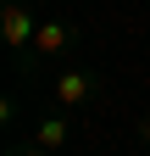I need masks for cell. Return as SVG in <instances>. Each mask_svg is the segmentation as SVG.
I'll return each instance as SVG.
<instances>
[{
  "label": "cell",
  "mask_w": 150,
  "mask_h": 156,
  "mask_svg": "<svg viewBox=\"0 0 150 156\" xmlns=\"http://www.w3.org/2000/svg\"><path fill=\"white\" fill-rule=\"evenodd\" d=\"M33 34H39L33 11L22 6V0H6V6H0V39H6V50L17 56V67L28 62V50H33Z\"/></svg>",
  "instance_id": "6da1fadb"
},
{
  "label": "cell",
  "mask_w": 150,
  "mask_h": 156,
  "mask_svg": "<svg viewBox=\"0 0 150 156\" xmlns=\"http://www.w3.org/2000/svg\"><path fill=\"white\" fill-rule=\"evenodd\" d=\"M50 95H56V106L78 112V106H89V101L100 95V73H95V67H67V73H56Z\"/></svg>",
  "instance_id": "7a4b0ae2"
},
{
  "label": "cell",
  "mask_w": 150,
  "mask_h": 156,
  "mask_svg": "<svg viewBox=\"0 0 150 156\" xmlns=\"http://www.w3.org/2000/svg\"><path fill=\"white\" fill-rule=\"evenodd\" d=\"M72 45H78V28H72L67 23V17H45V23H39V34H33V62H56V56H67ZM28 67V62H22Z\"/></svg>",
  "instance_id": "3957f363"
},
{
  "label": "cell",
  "mask_w": 150,
  "mask_h": 156,
  "mask_svg": "<svg viewBox=\"0 0 150 156\" xmlns=\"http://www.w3.org/2000/svg\"><path fill=\"white\" fill-rule=\"evenodd\" d=\"M67 134H72V123H67V106H50L39 123H33V145H45L50 156L67 145Z\"/></svg>",
  "instance_id": "277c9868"
},
{
  "label": "cell",
  "mask_w": 150,
  "mask_h": 156,
  "mask_svg": "<svg viewBox=\"0 0 150 156\" xmlns=\"http://www.w3.org/2000/svg\"><path fill=\"white\" fill-rule=\"evenodd\" d=\"M139 140H145V145H150V112H145V117H139Z\"/></svg>",
  "instance_id": "5b68a950"
},
{
  "label": "cell",
  "mask_w": 150,
  "mask_h": 156,
  "mask_svg": "<svg viewBox=\"0 0 150 156\" xmlns=\"http://www.w3.org/2000/svg\"><path fill=\"white\" fill-rule=\"evenodd\" d=\"M11 156H50L45 145H28V151H11Z\"/></svg>",
  "instance_id": "8992f818"
}]
</instances>
